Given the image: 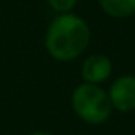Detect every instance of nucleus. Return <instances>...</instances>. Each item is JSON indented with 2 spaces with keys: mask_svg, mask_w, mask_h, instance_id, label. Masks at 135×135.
Segmentation results:
<instances>
[{
  "mask_svg": "<svg viewBox=\"0 0 135 135\" xmlns=\"http://www.w3.org/2000/svg\"><path fill=\"white\" fill-rule=\"evenodd\" d=\"M91 43V27L76 13L56 15L45 33V49L56 62H73Z\"/></svg>",
  "mask_w": 135,
  "mask_h": 135,
  "instance_id": "nucleus-1",
  "label": "nucleus"
},
{
  "mask_svg": "<svg viewBox=\"0 0 135 135\" xmlns=\"http://www.w3.org/2000/svg\"><path fill=\"white\" fill-rule=\"evenodd\" d=\"M111 107L118 113L135 111V75H121L108 88Z\"/></svg>",
  "mask_w": 135,
  "mask_h": 135,
  "instance_id": "nucleus-3",
  "label": "nucleus"
},
{
  "mask_svg": "<svg viewBox=\"0 0 135 135\" xmlns=\"http://www.w3.org/2000/svg\"><path fill=\"white\" fill-rule=\"evenodd\" d=\"M46 3L56 15H64L72 13L78 5V0H46Z\"/></svg>",
  "mask_w": 135,
  "mask_h": 135,
  "instance_id": "nucleus-6",
  "label": "nucleus"
},
{
  "mask_svg": "<svg viewBox=\"0 0 135 135\" xmlns=\"http://www.w3.org/2000/svg\"><path fill=\"white\" fill-rule=\"evenodd\" d=\"M99 8L110 18L127 19L135 15V0H97Z\"/></svg>",
  "mask_w": 135,
  "mask_h": 135,
  "instance_id": "nucleus-5",
  "label": "nucleus"
},
{
  "mask_svg": "<svg viewBox=\"0 0 135 135\" xmlns=\"http://www.w3.org/2000/svg\"><path fill=\"white\" fill-rule=\"evenodd\" d=\"M29 135H54V133H51V132H48V130H33V132H30Z\"/></svg>",
  "mask_w": 135,
  "mask_h": 135,
  "instance_id": "nucleus-7",
  "label": "nucleus"
},
{
  "mask_svg": "<svg viewBox=\"0 0 135 135\" xmlns=\"http://www.w3.org/2000/svg\"><path fill=\"white\" fill-rule=\"evenodd\" d=\"M70 105L78 119L89 126H102L114 111L108 97V91L99 84L81 83L70 95Z\"/></svg>",
  "mask_w": 135,
  "mask_h": 135,
  "instance_id": "nucleus-2",
  "label": "nucleus"
},
{
  "mask_svg": "<svg viewBox=\"0 0 135 135\" xmlns=\"http://www.w3.org/2000/svg\"><path fill=\"white\" fill-rule=\"evenodd\" d=\"M78 135H86V133H78Z\"/></svg>",
  "mask_w": 135,
  "mask_h": 135,
  "instance_id": "nucleus-8",
  "label": "nucleus"
},
{
  "mask_svg": "<svg viewBox=\"0 0 135 135\" xmlns=\"http://www.w3.org/2000/svg\"><path fill=\"white\" fill-rule=\"evenodd\" d=\"M113 73V62L107 54H91L83 60L81 65V78L83 83L99 84L102 86L105 81L110 80Z\"/></svg>",
  "mask_w": 135,
  "mask_h": 135,
  "instance_id": "nucleus-4",
  "label": "nucleus"
}]
</instances>
